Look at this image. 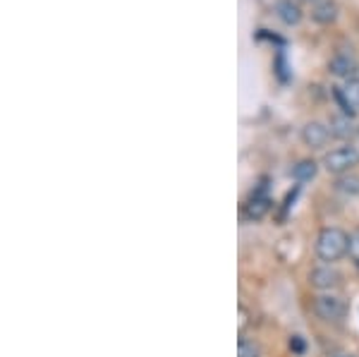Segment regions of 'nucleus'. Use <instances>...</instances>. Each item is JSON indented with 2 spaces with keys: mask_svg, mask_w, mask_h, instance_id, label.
Instances as JSON below:
<instances>
[{
  "mask_svg": "<svg viewBox=\"0 0 359 357\" xmlns=\"http://www.w3.org/2000/svg\"><path fill=\"white\" fill-rule=\"evenodd\" d=\"M350 250V235L338 226H326L316 233L314 240V255L321 264H338L347 257Z\"/></svg>",
  "mask_w": 359,
  "mask_h": 357,
  "instance_id": "1",
  "label": "nucleus"
},
{
  "mask_svg": "<svg viewBox=\"0 0 359 357\" xmlns=\"http://www.w3.org/2000/svg\"><path fill=\"white\" fill-rule=\"evenodd\" d=\"M347 312H350V307H347L345 297L338 295L335 290L318 292L314 297V314L326 324H340V321H345Z\"/></svg>",
  "mask_w": 359,
  "mask_h": 357,
  "instance_id": "2",
  "label": "nucleus"
},
{
  "mask_svg": "<svg viewBox=\"0 0 359 357\" xmlns=\"http://www.w3.org/2000/svg\"><path fill=\"white\" fill-rule=\"evenodd\" d=\"M359 166V149L352 147V144H343V147H335L323 156V168H326L331 175H345V173H352Z\"/></svg>",
  "mask_w": 359,
  "mask_h": 357,
  "instance_id": "3",
  "label": "nucleus"
},
{
  "mask_svg": "<svg viewBox=\"0 0 359 357\" xmlns=\"http://www.w3.org/2000/svg\"><path fill=\"white\" fill-rule=\"evenodd\" d=\"M343 283V274L335 269V264H318L309 271V285L318 292H333Z\"/></svg>",
  "mask_w": 359,
  "mask_h": 357,
  "instance_id": "4",
  "label": "nucleus"
},
{
  "mask_svg": "<svg viewBox=\"0 0 359 357\" xmlns=\"http://www.w3.org/2000/svg\"><path fill=\"white\" fill-rule=\"evenodd\" d=\"M302 142L304 147L309 149H323L328 144V140H331V130H328V125L318 123V120H311V123H306L302 128Z\"/></svg>",
  "mask_w": 359,
  "mask_h": 357,
  "instance_id": "5",
  "label": "nucleus"
},
{
  "mask_svg": "<svg viewBox=\"0 0 359 357\" xmlns=\"http://www.w3.org/2000/svg\"><path fill=\"white\" fill-rule=\"evenodd\" d=\"M271 211V197L266 194V189H257L252 194V199L245 204V218L247 221H262V218Z\"/></svg>",
  "mask_w": 359,
  "mask_h": 357,
  "instance_id": "6",
  "label": "nucleus"
},
{
  "mask_svg": "<svg viewBox=\"0 0 359 357\" xmlns=\"http://www.w3.org/2000/svg\"><path fill=\"white\" fill-rule=\"evenodd\" d=\"M328 72L340 79H355L357 60L350 53H335L331 58V62H328Z\"/></svg>",
  "mask_w": 359,
  "mask_h": 357,
  "instance_id": "7",
  "label": "nucleus"
},
{
  "mask_svg": "<svg viewBox=\"0 0 359 357\" xmlns=\"http://www.w3.org/2000/svg\"><path fill=\"white\" fill-rule=\"evenodd\" d=\"M276 13L280 17L283 25H287V27H297L299 22H302V8H299L294 0H278Z\"/></svg>",
  "mask_w": 359,
  "mask_h": 357,
  "instance_id": "8",
  "label": "nucleus"
},
{
  "mask_svg": "<svg viewBox=\"0 0 359 357\" xmlns=\"http://www.w3.org/2000/svg\"><path fill=\"white\" fill-rule=\"evenodd\" d=\"M311 20H314L316 25H333V22L338 20V5H335L333 0H321V3H316L314 8H311Z\"/></svg>",
  "mask_w": 359,
  "mask_h": 357,
  "instance_id": "9",
  "label": "nucleus"
},
{
  "mask_svg": "<svg viewBox=\"0 0 359 357\" xmlns=\"http://www.w3.org/2000/svg\"><path fill=\"white\" fill-rule=\"evenodd\" d=\"M328 130H331V135L338 137V140H350V137L357 135L355 125H352V118H347V115H333V118L328 120Z\"/></svg>",
  "mask_w": 359,
  "mask_h": 357,
  "instance_id": "10",
  "label": "nucleus"
},
{
  "mask_svg": "<svg viewBox=\"0 0 359 357\" xmlns=\"http://www.w3.org/2000/svg\"><path fill=\"white\" fill-rule=\"evenodd\" d=\"M318 173V163L314 159H302L292 166V177L297 182H311Z\"/></svg>",
  "mask_w": 359,
  "mask_h": 357,
  "instance_id": "11",
  "label": "nucleus"
},
{
  "mask_svg": "<svg viewBox=\"0 0 359 357\" xmlns=\"http://www.w3.org/2000/svg\"><path fill=\"white\" fill-rule=\"evenodd\" d=\"M333 187L338 189L345 197H359V175L357 173H345V175H338L333 182Z\"/></svg>",
  "mask_w": 359,
  "mask_h": 357,
  "instance_id": "12",
  "label": "nucleus"
},
{
  "mask_svg": "<svg viewBox=\"0 0 359 357\" xmlns=\"http://www.w3.org/2000/svg\"><path fill=\"white\" fill-rule=\"evenodd\" d=\"M333 99L338 101V106H340V111H343V115H347V118H355L357 108L352 106L350 96L345 94V86H333Z\"/></svg>",
  "mask_w": 359,
  "mask_h": 357,
  "instance_id": "13",
  "label": "nucleus"
},
{
  "mask_svg": "<svg viewBox=\"0 0 359 357\" xmlns=\"http://www.w3.org/2000/svg\"><path fill=\"white\" fill-rule=\"evenodd\" d=\"M237 357H262V348L254 341L240 338V343H237Z\"/></svg>",
  "mask_w": 359,
  "mask_h": 357,
  "instance_id": "14",
  "label": "nucleus"
},
{
  "mask_svg": "<svg viewBox=\"0 0 359 357\" xmlns=\"http://www.w3.org/2000/svg\"><path fill=\"white\" fill-rule=\"evenodd\" d=\"M345 94L350 96V101H352V106L359 111V77L355 79H347V84H345Z\"/></svg>",
  "mask_w": 359,
  "mask_h": 357,
  "instance_id": "15",
  "label": "nucleus"
},
{
  "mask_svg": "<svg viewBox=\"0 0 359 357\" xmlns=\"http://www.w3.org/2000/svg\"><path fill=\"white\" fill-rule=\"evenodd\" d=\"M347 257L355 264H359V226L350 233V250H347Z\"/></svg>",
  "mask_w": 359,
  "mask_h": 357,
  "instance_id": "16",
  "label": "nucleus"
},
{
  "mask_svg": "<svg viewBox=\"0 0 359 357\" xmlns=\"http://www.w3.org/2000/svg\"><path fill=\"white\" fill-rule=\"evenodd\" d=\"M290 350H294L297 355H302V353H304V341H302V336H292V338H290Z\"/></svg>",
  "mask_w": 359,
  "mask_h": 357,
  "instance_id": "17",
  "label": "nucleus"
},
{
  "mask_svg": "<svg viewBox=\"0 0 359 357\" xmlns=\"http://www.w3.org/2000/svg\"><path fill=\"white\" fill-rule=\"evenodd\" d=\"M333 357H357V355H352V353H338V355H333Z\"/></svg>",
  "mask_w": 359,
  "mask_h": 357,
  "instance_id": "18",
  "label": "nucleus"
},
{
  "mask_svg": "<svg viewBox=\"0 0 359 357\" xmlns=\"http://www.w3.org/2000/svg\"><path fill=\"white\" fill-rule=\"evenodd\" d=\"M357 137H359V128H357Z\"/></svg>",
  "mask_w": 359,
  "mask_h": 357,
  "instance_id": "19",
  "label": "nucleus"
},
{
  "mask_svg": "<svg viewBox=\"0 0 359 357\" xmlns=\"http://www.w3.org/2000/svg\"><path fill=\"white\" fill-rule=\"evenodd\" d=\"M357 269H359V264H357Z\"/></svg>",
  "mask_w": 359,
  "mask_h": 357,
  "instance_id": "20",
  "label": "nucleus"
}]
</instances>
